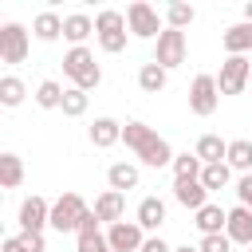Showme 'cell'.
<instances>
[{
  "mask_svg": "<svg viewBox=\"0 0 252 252\" xmlns=\"http://www.w3.org/2000/svg\"><path fill=\"white\" fill-rule=\"evenodd\" d=\"M122 142H126V150H134V158L142 161V165H150V169H161V165H173V150H169V142L161 138V134H154L146 122H126L122 126Z\"/></svg>",
  "mask_w": 252,
  "mask_h": 252,
  "instance_id": "cell-1",
  "label": "cell"
},
{
  "mask_svg": "<svg viewBox=\"0 0 252 252\" xmlns=\"http://www.w3.org/2000/svg\"><path fill=\"white\" fill-rule=\"evenodd\" d=\"M63 75H67L71 87H79V91H94V87L102 83V71H98V63H94V51H91V47H71V51L63 55Z\"/></svg>",
  "mask_w": 252,
  "mask_h": 252,
  "instance_id": "cell-2",
  "label": "cell"
},
{
  "mask_svg": "<svg viewBox=\"0 0 252 252\" xmlns=\"http://www.w3.org/2000/svg\"><path fill=\"white\" fill-rule=\"evenodd\" d=\"M126 16L122 12H114V8H102L98 16H94V35H98V47L106 51V55H118V51H126Z\"/></svg>",
  "mask_w": 252,
  "mask_h": 252,
  "instance_id": "cell-3",
  "label": "cell"
},
{
  "mask_svg": "<svg viewBox=\"0 0 252 252\" xmlns=\"http://www.w3.org/2000/svg\"><path fill=\"white\" fill-rule=\"evenodd\" d=\"M87 217H91V209L79 193H63L59 201H51V228L55 232H79Z\"/></svg>",
  "mask_w": 252,
  "mask_h": 252,
  "instance_id": "cell-4",
  "label": "cell"
},
{
  "mask_svg": "<svg viewBox=\"0 0 252 252\" xmlns=\"http://www.w3.org/2000/svg\"><path fill=\"white\" fill-rule=\"evenodd\" d=\"M126 28H130V35H138V39H158V35L165 32L158 8H150L146 0H134V4L126 8Z\"/></svg>",
  "mask_w": 252,
  "mask_h": 252,
  "instance_id": "cell-5",
  "label": "cell"
},
{
  "mask_svg": "<svg viewBox=\"0 0 252 252\" xmlns=\"http://www.w3.org/2000/svg\"><path fill=\"white\" fill-rule=\"evenodd\" d=\"M248 79H252V63H248L244 55H228V59L220 63L217 87H220V94H240V91L248 87Z\"/></svg>",
  "mask_w": 252,
  "mask_h": 252,
  "instance_id": "cell-6",
  "label": "cell"
},
{
  "mask_svg": "<svg viewBox=\"0 0 252 252\" xmlns=\"http://www.w3.org/2000/svg\"><path fill=\"white\" fill-rule=\"evenodd\" d=\"M217 102H220L217 79H213V75H197L193 87H189V110H193L197 118H209V114L217 110Z\"/></svg>",
  "mask_w": 252,
  "mask_h": 252,
  "instance_id": "cell-7",
  "label": "cell"
},
{
  "mask_svg": "<svg viewBox=\"0 0 252 252\" xmlns=\"http://www.w3.org/2000/svg\"><path fill=\"white\" fill-rule=\"evenodd\" d=\"M154 63H158V67H165V71L181 67V63H185V32H177V28H165V32L158 35Z\"/></svg>",
  "mask_w": 252,
  "mask_h": 252,
  "instance_id": "cell-8",
  "label": "cell"
},
{
  "mask_svg": "<svg viewBox=\"0 0 252 252\" xmlns=\"http://www.w3.org/2000/svg\"><path fill=\"white\" fill-rule=\"evenodd\" d=\"M43 224H51V205H47V197L32 193V197L20 205V228H24L28 236H35V232H43Z\"/></svg>",
  "mask_w": 252,
  "mask_h": 252,
  "instance_id": "cell-9",
  "label": "cell"
},
{
  "mask_svg": "<svg viewBox=\"0 0 252 252\" xmlns=\"http://www.w3.org/2000/svg\"><path fill=\"white\" fill-rule=\"evenodd\" d=\"M0 59L4 63H24L28 59V32H24V24H4L0 28Z\"/></svg>",
  "mask_w": 252,
  "mask_h": 252,
  "instance_id": "cell-10",
  "label": "cell"
},
{
  "mask_svg": "<svg viewBox=\"0 0 252 252\" xmlns=\"http://www.w3.org/2000/svg\"><path fill=\"white\" fill-rule=\"evenodd\" d=\"M142 232H146V228H142L138 220H118V224H110L106 240H110L114 252H142V244H146Z\"/></svg>",
  "mask_w": 252,
  "mask_h": 252,
  "instance_id": "cell-11",
  "label": "cell"
},
{
  "mask_svg": "<svg viewBox=\"0 0 252 252\" xmlns=\"http://www.w3.org/2000/svg\"><path fill=\"white\" fill-rule=\"evenodd\" d=\"M173 197H177V205H181V209H193V213H201V209L209 205V189L201 185V177L173 181Z\"/></svg>",
  "mask_w": 252,
  "mask_h": 252,
  "instance_id": "cell-12",
  "label": "cell"
},
{
  "mask_svg": "<svg viewBox=\"0 0 252 252\" xmlns=\"http://www.w3.org/2000/svg\"><path fill=\"white\" fill-rule=\"evenodd\" d=\"M224 236L232 240V244H252V209H244V205H236V209H228V224H224Z\"/></svg>",
  "mask_w": 252,
  "mask_h": 252,
  "instance_id": "cell-13",
  "label": "cell"
},
{
  "mask_svg": "<svg viewBox=\"0 0 252 252\" xmlns=\"http://www.w3.org/2000/svg\"><path fill=\"white\" fill-rule=\"evenodd\" d=\"M118 142H122V122H118V118H94V122H91V146L110 150V146H118Z\"/></svg>",
  "mask_w": 252,
  "mask_h": 252,
  "instance_id": "cell-14",
  "label": "cell"
},
{
  "mask_svg": "<svg viewBox=\"0 0 252 252\" xmlns=\"http://www.w3.org/2000/svg\"><path fill=\"white\" fill-rule=\"evenodd\" d=\"M122 213H126V193L106 189V193L94 201V217H98V220H106V224H118V220H122Z\"/></svg>",
  "mask_w": 252,
  "mask_h": 252,
  "instance_id": "cell-15",
  "label": "cell"
},
{
  "mask_svg": "<svg viewBox=\"0 0 252 252\" xmlns=\"http://www.w3.org/2000/svg\"><path fill=\"white\" fill-rule=\"evenodd\" d=\"M220 43H224V51H228V55H244V51H252V24H248V20H240V24L224 28Z\"/></svg>",
  "mask_w": 252,
  "mask_h": 252,
  "instance_id": "cell-16",
  "label": "cell"
},
{
  "mask_svg": "<svg viewBox=\"0 0 252 252\" xmlns=\"http://www.w3.org/2000/svg\"><path fill=\"white\" fill-rule=\"evenodd\" d=\"M193 154H197L205 165H217V161H224V158H228V142H224L220 134H201Z\"/></svg>",
  "mask_w": 252,
  "mask_h": 252,
  "instance_id": "cell-17",
  "label": "cell"
},
{
  "mask_svg": "<svg viewBox=\"0 0 252 252\" xmlns=\"http://www.w3.org/2000/svg\"><path fill=\"white\" fill-rule=\"evenodd\" d=\"M106 185L114 193H126V189H138V165L134 161H114L106 169Z\"/></svg>",
  "mask_w": 252,
  "mask_h": 252,
  "instance_id": "cell-18",
  "label": "cell"
},
{
  "mask_svg": "<svg viewBox=\"0 0 252 252\" xmlns=\"http://www.w3.org/2000/svg\"><path fill=\"white\" fill-rule=\"evenodd\" d=\"M197 228H201V236H217V232H224V224H228V209H220V205H205L201 213H197V220H193Z\"/></svg>",
  "mask_w": 252,
  "mask_h": 252,
  "instance_id": "cell-19",
  "label": "cell"
},
{
  "mask_svg": "<svg viewBox=\"0 0 252 252\" xmlns=\"http://www.w3.org/2000/svg\"><path fill=\"white\" fill-rule=\"evenodd\" d=\"M138 224L150 228V232L161 228V224H165V201H161V197H142V201H138Z\"/></svg>",
  "mask_w": 252,
  "mask_h": 252,
  "instance_id": "cell-20",
  "label": "cell"
},
{
  "mask_svg": "<svg viewBox=\"0 0 252 252\" xmlns=\"http://www.w3.org/2000/svg\"><path fill=\"white\" fill-rule=\"evenodd\" d=\"M94 32V20L91 16H83V12H71V16H63V39H71L75 47H83V39Z\"/></svg>",
  "mask_w": 252,
  "mask_h": 252,
  "instance_id": "cell-21",
  "label": "cell"
},
{
  "mask_svg": "<svg viewBox=\"0 0 252 252\" xmlns=\"http://www.w3.org/2000/svg\"><path fill=\"white\" fill-rule=\"evenodd\" d=\"M32 35L43 39V43L59 39V35H63V16H55V12H39V16L32 20Z\"/></svg>",
  "mask_w": 252,
  "mask_h": 252,
  "instance_id": "cell-22",
  "label": "cell"
},
{
  "mask_svg": "<svg viewBox=\"0 0 252 252\" xmlns=\"http://www.w3.org/2000/svg\"><path fill=\"white\" fill-rule=\"evenodd\" d=\"M228 169H240V173H252V142L248 138H236L228 142Z\"/></svg>",
  "mask_w": 252,
  "mask_h": 252,
  "instance_id": "cell-23",
  "label": "cell"
},
{
  "mask_svg": "<svg viewBox=\"0 0 252 252\" xmlns=\"http://www.w3.org/2000/svg\"><path fill=\"white\" fill-rule=\"evenodd\" d=\"M165 75H169V71L150 59V63H142V71H138V87H142L146 94H158V91L165 87Z\"/></svg>",
  "mask_w": 252,
  "mask_h": 252,
  "instance_id": "cell-24",
  "label": "cell"
},
{
  "mask_svg": "<svg viewBox=\"0 0 252 252\" xmlns=\"http://www.w3.org/2000/svg\"><path fill=\"white\" fill-rule=\"evenodd\" d=\"M24 181V161L16 154H0V185L4 189H16Z\"/></svg>",
  "mask_w": 252,
  "mask_h": 252,
  "instance_id": "cell-25",
  "label": "cell"
},
{
  "mask_svg": "<svg viewBox=\"0 0 252 252\" xmlns=\"http://www.w3.org/2000/svg\"><path fill=\"white\" fill-rule=\"evenodd\" d=\"M63 94H67V91H63L55 79H43V83L35 87V102H39L43 110H55V106H63Z\"/></svg>",
  "mask_w": 252,
  "mask_h": 252,
  "instance_id": "cell-26",
  "label": "cell"
},
{
  "mask_svg": "<svg viewBox=\"0 0 252 252\" xmlns=\"http://www.w3.org/2000/svg\"><path fill=\"white\" fill-rule=\"evenodd\" d=\"M201 169H205V161H201L197 154H177V158H173V181L201 177Z\"/></svg>",
  "mask_w": 252,
  "mask_h": 252,
  "instance_id": "cell-27",
  "label": "cell"
},
{
  "mask_svg": "<svg viewBox=\"0 0 252 252\" xmlns=\"http://www.w3.org/2000/svg\"><path fill=\"white\" fill-rule=\"evenodd\" d=\"M232 181V169H228V161H217V165H205L201 169V185L213 193V189H224Z\"/></svg>",
  "mask_w": 252,
  "mask_h": 252,
  "instance_id": "cell-28",
  "label": "cell"
},
{
  "mask_svg": "<svg viewBox=\"0 0 252 252\" xmlns=\"http://www.w3.org/2000/svg\"><path fill=\"white\" fill-rule=\"evenodd\" d=\"M24 94H28V87H24L16 75H4V79H0V106H20Z\"/></svg>",
  "mask_w": 252,
  "mask_h": 252,
  "instance_id": "cell-29",
  "label": "cell"
},
{
  "mask_svg": "<svg viewBox=\"0 0 252 252\" xmlns=\"http://www.w3.org/2000/svg\"><path fill=\"white\" fill-rule=\"evenodd\" d=\"M87 102H91V98H87V91L67 87V94H63V106H59V110H63L67 118H83V114H87Z\"/></svg>",
  "mask_w": 252,
  "mask_h": 252,
  "instance_id": "cell-30",
  "label": "cell"
},
{
  "mask_svg": "<svg viewBox=\"0 0 252 252\" xmlns=\"http://www.w3.org/2000/svg\"><path fill=\"white\" fill-rule=\"evenodd\" d=\"M4 252H43V232H35V236H28V232L8 236L4 240Z\"/></svg>",
  "mask_w": 252,
  "mask_h": 252,
  "instance_id": "cell-31",
  "label": "cell"
},
{
  "mask_svg": "<svg viewBox=\"0 0 252 252\" xmlns=\"http://www.w3.org/2000/svg\"><path fill=\"white\" fill-rule=\"evenodd\" d=\"M193 16H197V12H193L189 4H181V0H177V4H169V8H165V28H177V32H181V28H189V24H193Z\"/></svg>",
  "mask_w": 252,
  "mask_h": 252,
  "instance_id": "cell-32",
  "label": "cell"
},
{
  "mask_svg": "<svg viewBox=\"0 0 252 252\" xmlns=\"http://www.w3.org/2000/svg\"><path fill=\"white\" fill-rule=\"evenodd\" d=\"M75 252H114V248H110V240L102 232H79V248Z\"/></svg>",
  "mask_w": 252,
  "mask_h": 252,
  "instance_id": "cell-33",
  "label": "cell"
},
{
  "mask_svg": "<svg viewBox=\"0 0 252 252\" xmlns=\"http://www.w3.org/2000/svg\"><path fill=\"white\" fill-rule=\"evenodd\" d=\"M201 252H228L232 248V240L224 236V232H217V236H201V244H197Z\"/></svg>",
  "mask_w": 252,
  "mask_h": 252,
  "instance_id": "cell-34",
  "label": "cell"
},
{
  "mask_svg": "<svg viewBox=\"0 0 252 252\" xmlns=\"http://www.w3.org/2000/svg\"><path fill=\"white\" fill-rule=\"evenodd\" d=\"M236 197H240L244 209H252V173H240V181H236Z\"/></svg>",
  "mask_w": 252,
  "mask_h": 252,
  "instance_id": "cell-35",
  "label": "cell"
},
{
  "mask_svg": "<svg viewBox=\"0 0 252 252\" xmlns=\"http://www.w3.org/2000/svg\"><path fill=\"white\" fill-rule=\"evenodd\" d=\"M142 252H173V248H169V244H165L161 236H150V240L142 244Z\"/></svg>",
  "mask_w": 252,
  "mask_h": 252,
  "instance_id": "cell-36",
  "label": "cell"
},
{
  "mask_svg": "<svg viewBox=\"0 0 252 252\" xmlns=\"http://www.w3.org/2000/svg\"><path fill=\"white\" fill-rule=\"evenodd\" d=\"M244 20H248V24H252V0H248V4H244Z\"/></svg>",
  "mask_w": 252,
  "mask_h": 252,
  "instance_id": "cell-37",
  "label": "cell"
},
{
  "mask_svg": "<svg viewBox=\"0 0 252 252\" xmlns=\"http://www.w3.org/2000/svg\"><path fill=\"white\" fill-rule=\"evenodd\" d=\"M173 252H201V248H193V244H181V248H173Z\"/></svg>",
  "mask_w": 252,
  "mask_h": 252,
  "instance_id": "cell-38",
  "label": "cell"
},
{
  "mask_svg": "<svg viewBox=\"0 0 252 252\" xmlns=\"http://www.w3.org/2000/svg\"><path fill=\"white\" fill-rule=\"evenodd\" d=\"M248 252H252V244H248Z\"/></svg>",
  "mask_w": 252,
  "mask_h": 252,
  "instance_id": "cell-39",
  "label": "cell"
}]
</instances>
